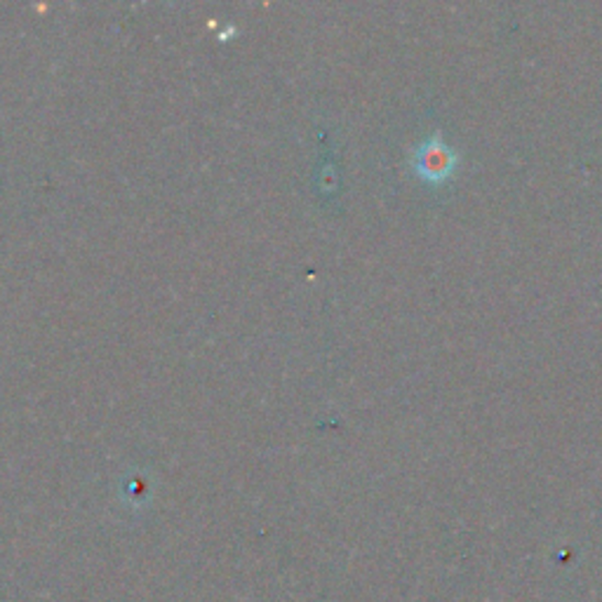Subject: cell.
<instances>
[{"label": "cell", "instance_id": "cell-1", "mask_svg": "<svg viewBox=\"0 0 602 602\" xmlns=\"http://www.w3.org/2000/svg\"><path fill=\"white\" fill-rule=\"evenodd\" d=\"M457 153L442 142L440 134L428 136V140L412 156V167L424 182H445L455 172Z\"/></svg>", "mask_w": 602, "mask_h": 602}]
</instances>
